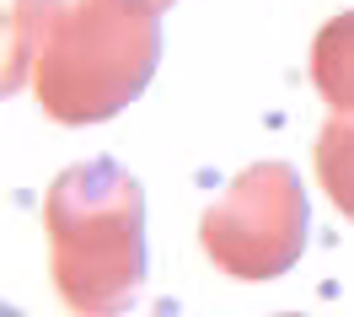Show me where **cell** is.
<instances>
[]
</instances>
